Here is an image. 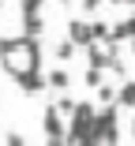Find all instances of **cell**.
<instances>
[{
  "mask_svg": "<svg viewBox=\"0 0 135 146\" xmlns=\"http://www.w3.org/2000/svg\"><path fill=\"white\" fill-rule=\"evenodd\" d=\"M131 38H135V15L113 26V34H109V41H116V45H120V41H131Z\"/></svg>",
  "mask_w": 135,
  "mask_h": 146,
  "instance_id": "cell-6",
  "label": "cell"
},
{
  "mask_svg": "<svg viewBox=\"0 0 135 146\" xmlns=\"http://www.w3.org/2000/svg\"><path fill=\"white\" fill-rule=\"evenodd\" d=\"M4 142H8V146H26V139H23V135H15V131H11V135H4Z\"/></svg>",
  "mask_w": 135,
  "mask_h": 146,
  "instance_id": "cell-13",
  "label": "cell"
},
{
  "mask_svg": "<svg viewBox=\"0 0 135 146\" xmlns=\"http://www.w3.org/2000/svg\"><path fill=\"white\" fill-rule=\"evenodd\" d=\"M41 127H45V139H64L68 135V124H64V116L57 112V109H45V116H41Z\"/></svg>",
  "mask_w": 135,
  "mask_h": 146,
  "instance_id": "cell-2",
  "label": "cell"
},
{
  "mask_svg": "<svg viewBox=\"0 0 135 146\" xmlns=\"http://www.w3.org/2000/svg\"><path fill=\"white\" fill-rule=\"evenodd\" d=\"M131 139H135V124H131Z\"/></svg>",
  "mask_w": 135,
  "mask_h": 146,
  "instance_id": "cell-17",
  "label": "cell"
},
{
  "mask_svg": "<svg viewBox=\"0 0 135 146\" xmlns=\"http://www.w3.org/2000/svg\"><path fill=\"white\" fill-rule=\"evenodd\" d=\"M98 101H101V105H116V90H113V82H101V86H98Z\"/></svg>",
  "mask_w": 135,
  "mask_h": 146,
  "instance_id": "cell-10",
  "label": "cell"
},
{
  "mask_svg": "<svg viewBox=\"0 0 135 146\" xmlns=\"http://www.w3.org/2000/svg\"><path fill=\"white\" fill-rule=\"evenodd\" d=\"M75 49H79V45H75L71 38H64V41H57V49H53V52H57V60H71Z\"/></svg>",
  "mask_w": 135,
  "mask_h": 146,
  "instance_id": "cell-9",
  "label": "cell"
},
{
  "mask_svg": "<svg viewBox=\"0 0 135 146\" xmlns=\"http://www.w3.org/2000/svg\"><path fill=\"white\" fill-rule=\"evenodd\" d=\"M45 146H68L64 139H45Z\"/></svg>",
  "mask_w": 135,
  "mask_h": 146,
  "instance_id": "cell-16",
  "label": "cell"
},
{
  "mask_svg": "<svg viewBox=\"0 0 135 146\" xmlns=\"http://www.w3.org/2000/svg\"><path fill=\"white\" fill-rule=\"evenodd\" d=\"M45 82L53 86V90H68V86H71V75H68L64 68H53V71L45 75Z\"/></svg>",
  "mask_w": 135,
  "mask_h": 146,
  "instance_id": "cell-8",
  "label": "cell"
},
{
  "mask_svg": "<svg viewBox=\"0 0 135 146\" xmlns=\"http://www.w3.org/2000/svg\"><path fill=\"white\" fill-rule=\"evenodd\" d=\"M15 82H19V90H23V94H41L45 86H49V82H45V75H41L38 68H30V71H19V75H15Z\"/></svg>",
  "mask_w": 135,
  "mask_h": 146,
  "instance_id": "cell-3",
  "label": "cell"
},
{
  "mask_svg": "<svg viewBox=\"0 0 135 146\" xmlns=\"http://www.w3.org/2000/svg\"><path fill=\"white\" fill-rule=\"evenodd\" d=\"M53 109H57V112L64 116V120H68V116H71V109H75V101H71V98H60V101L53 105Z\"/></svg>",
  "mask_w": 135,
  "mask_h": 146,
  "instance_id": "cell-12",
  "label": "cell"
},
{
  "mask_svg": "<svg viewBox=\"0 0 135 146\" xmlns=\"http://www.w3.org/2000/svg\"><path fill=\"white\" fill-rule=\"evenodd\" d=\"M116 105L120 109H135V79H124V86L116 90Z\"/></svg>",
  "mask_w": 135,
  "mask_h": 146,
  "instance_id": "cell-7",
  "label": "cell"
},
{
  "mask_svg": "<svg viewBox=\"0 0 135 146\" xmlns=\"http://www.w3.org/2000/svg\"><path fill=\"white\" fill-rule=\"evenodd\" d=\"M41 8V0H23V15H30V11H38Z\"/></svg>",
  "mask_w": 135,
  "mask_h": 146,
  "instance_id": "cell-14",
  "label": "cell"
},
{
  "mask_svg": "<svg viewBox=\"0 0 135 146\" xmlns=\"http://www.w3.org/2000/svg\"><path fill=\"white\" fill-rule=\"evenodd\" d=\"M83 82H86V86H94V90H98V86H101V82H105V71H101V68H90V71H86V79H83Z\"/></svg>",
  "mask_w": 135,
  "mask_h": 146,
  "instance_id": "cell-11",
  "label": "cell"
},
{
  "mask_svg": "<svg viewBox=\"0 0 135 146\" xmlns=\"http://www.w3.org/2000/svg\"><path fill=\"white\" fill-rule=\"evenodd\" d=\"M41 30H45V23H41V11H30V15H23V34L26 38H41Z\"/></svg>",
  "mask_w": 135,
  "mask_h": 146,
  "instance_id": "cell-5",
  "label": "cell"
},
{
  "mask_svg": "<svg viewBox=\"0 0 135 146\" xmlns=\"http://www.w3.org/2000/svg\"><path fill=\"white\" fill-rule=\"evenodd\" d=\"M68 38H71L79 49H86V45L94 41V38H90V23H83V19H71V23H68Z\"/></svg>",
  "mask_w": 135,
  "mask_h": 146,
  "instance_id": "cell-4",
  "label": "cell"
},
{
  "mask_svg": "<svg viewBox=\"0 0 135 146\" xmlns=\"http://www.w3.org/2000/svg\"><path fill=\"white\" fill-rule=\"evenodd\" d=\"M0 60H4V68L11 75L30 71V68H38V41L23 34V41H8L4 49H0Z\"/></svg>",
  "mask_w": 135,
  "mask_h": 146,
  "instance_id": "cell-1",
  "label": "cell"
},
{
  "mask_svg": "<svg viewBox=\"0 0 135 146\" xmlns=\"http://www.w3.org/2000/svg\"><path fill=\"white\" fill-rule=\"evenodd\" d=\"M124 4H135V0H124Z\"/></svg>",
  "mask_w": 135,
  "mask_h": 146,
  "instance_id": "cell-18",
  "label": "cell"
},
{
  "mask_svg": "<svg viewBox=\"0 0 135 146\" xmlns=\"http://www.w3.org/2000/svg\"><path fill=\"white\" fill-rule=\"evenodd\" d=\"M98 8H101V0H83V11H90V15H94Z\"/></svg>",
  "mask_w": 135,
  "mask_h": 146,
  "instance_id": "cell-15",
  "label": "cell"
}]
</instances>
